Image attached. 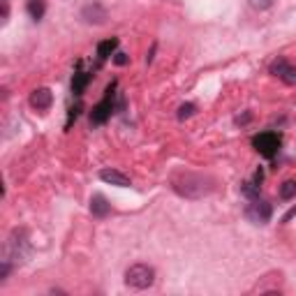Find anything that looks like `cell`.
<instances>
[{"label": "cell", "instance_id": "obj_5", "mask_svg": "<svg viewBox=\"0 0 296 296\" xmlns=\"http://www.w3.org/2000/svg\"><path fill=\"white\" fill-rule=\"evenodd\" d=\"M114 90H116V81L111 83L109 88H106L104 100H102L97 106H92V111H90V123H92V125L106 123V118H109V116L114 114V95H116Z\"/></svg>", "mask_w": 296, "mask_h": 296}, {"label": "cell", "instance_id": "obj_4", "mask_svg": "<svg viewBox=\"0 0 296 296\" xmlns=\"http://www.w3.org/2000/svg\"><path fill=\"white\" fill-rule=\"evenodd\" d=\"M280 143H282V139H280V134H278V132H262V134H257V137L252 139L254 151H257L259 155L268 157V160L278 155Z\"/></svg>", "mask_w": 296, "mask_h": 296}, {"label": "cell", "instance_id": "obj_7", "mask_svg": "<svg viewBox=\"0 0 296 296\" xmlns=\"http://www.w3.org/2000/svg\"><path fill=\"white\" fill-rule=\"evenodd\" d=\"M271 74H275V77H280L282 81L287 83V86H296V67L294 65H289L285 58L275 60V63L271 65Z\"/></svg>", "mask_w": 296, "mask_h": 296}, {"label": "cell", "instance_id": "obj_13", "mask_svg": "<svg viewBox=\"0 0 296 296\" xmlns=\"http://www.w3.org/2000/svg\"><path fill=\"white\" fill-rule=\"evenodd\" d=\"M26 9H28V14H30V18L40 21V18L44 16V12H46V3L44 0H28Z\"/></svg>", "mask_w": 296, "mask_h": 296}, {"label": "cell", "instance_id": "obj_17", "mask_svg": "<svg viewBox=\"0 0 296 296\" xmlns=\"http://www.w3.org/2000/svg\"><path fill=\"white\" fill-rule=\"evenodd\" d=\"M79 111H81V104H77V106H72V109H69V116H67V123H65V127H69V125H72V120L79 118Z\"/></svg>", "mask_w": 296, "mask_h": 296}, {"label": "cell", "instance_id": "obj_9", "mask_svg": "<svg viewBox=\"0 0 296 296\" xmlns=\"http://www.w3.org/2000/svg\"><path fill=\"white\" fill-rule=\"evenodd\" d=\"M51 102H53V95H51L49 88H37V90H32L30 95V106L37 111H46L51 106Z\"/></svg>", "mask_w": 296, "mask_h": 296}, {"label": "cell", "instance_id": "obj_14", "mask_svg": "<svg viewBox=\"0 0 296 296\" xmlns=\"http://www.w3.org/2000/svg\"><path fill=\"white\" fill-rule=\"evenodd\" d=\"M116 46H118V40H104V42H100L97 44V58L100 60H106V58H111V53L116 51Z\"/></svg>", "mask_w": 296, "mask_h": 296}, {"label": "cell", "instance_id": "obj_1", "mask_svg": "<svg viewBox=\"0 0 296 296\" xmlns=\"http://www.w3.org/2000/svg\"><path fill=\"white\" fill-rule=\"evenodd\" d=\"M171 188L185 199H201L215 190V180L211 176L192 174V171H180L171 178Z\"/></svg>", "mask_w": 296, "mask_h": 296}, {"label": "cell", "instance_id": "obj_15", "mask_svg": "<svg viewBox=\"0 0 296 296\" xmlns=\"http://www.w3.org/2000/svg\"><path fill=\"white\" fill-rule=\"evenodd\" d=\"M296 197V180H285V183L280 185V199H285V201H289V199Z\"/></svg>", "mask_w": 296, "mask_h": 296}, {"label": "cell", "instance_id": "obj_2", "mask_svg": "<svg viewBox=\"0 0 296 296\" xmlns=\"http://www.w3.org/2000/svg\"><path fill=\"white\" fill-rule=\"evenodd\" d=\"M30 257V240H28L26 229H12V234L7 236L3 245V262L21 264Z\"/></svg>", "mask_w": 296, "mask_h": 296}, {"label": "cell", "instance_id": "obj_16", "mask_svg": "<svg viewBox=\"0 0 296 296\" xmlns=\"http://www.w3.org/2000/svg\"><path fill=\"white\" fill-rule=\"evenodd\" d=\"M194 111H197V106H194V104H190V102H188V104H180V106H178V120L190 118V116H192Z\"/></svg>", "mask_w": 296, "mask_h": 296}, {"label": "cell", "instance_id": "obj_10", "mask_svg": "<svg viewBox=\"0 0 296 296\" xmlns=\"http://www.w3.org/2000/svg\"><path fill=\"white\" fill-rule=\"evenodd\" d=\"M100 178L104 183H111V185H118V188H127L130 185V178L123 174V171H116V169H102L100 171Z\"/></svg>", "mask_w": 296, "mask_h": 296}, {"label": "cell", "instance_id": "obj_11", "mask_svg": "<svg viewBox=\"0 0 296 296\" xmlns=\"http://www.w3.org/2000/svg\"><path fill=\"white\" fill-rule=\"evenodd\" d=\"M90 213L95 217H106L111 213V203L106 201L102 194H92V199H90Z\"/></svg>", "mask_w": 296, "mask_h": 296}, {"label": "cell", "instance_id": "obj_8", "mask_svg": "<svg viewBox=\"0 0 296 296\" xmlns=\"http://www.w3.org/2000/svg\"><path fill=\"white\" fill-rule=\"evenodd\" d=\"M106 16H109V14H106V9L102 7L100 3H88L86 7L81 9V18L86 23H95V26H102V23L106 21Z\"/></svg>", "mask_w": 296, "mask_h": 296}, {"label": "cell", "instance_id": "obj_20", "mask_svg": "<svg viewBox=\"0 0 296 296\" xmlns=\"http://www.w3.org/2000/svg\"><path fill=\"white\" fill-rule=\"evenodd\" d=\"M7 14H9V3L3 0V18H7Z\"/></svg>", "mask_w": 296, "mask_h": 296}, {"label": "cell", "instance_id": "obj_12", "mask_svg": "<svg viewBox=\"0 0 296 296\" xmlns=\"http://www.w3.org/2000/svg\"><path fill=\"white\" fill-rule=\"evenodd\" d=\"M90 83V74L83 72V69H77L72 77V92L74 95H83V90H86V86Z\"/></svg>", "mask_w": 296, "mask_h": 296}, {"label": "cell", "instance_id": "obj_3", "mask_svg": "<svg viewBox=\"0 0 296 296\" xmlns=\"http://www.w3.org/2000/svg\"><path fill=\"white\" fill-rule=\"evenodd\" d=\"M155 282V271L146 264H134L125 271V285L132 289H148Z\"/></svg>", "mask_w": 296, "mask_h": 296}, {"label": "cell", "instance_id": "obj_18", "mask_svg": "<svg viewBox=\"0 0 296 296\" xmlns=\"http://www.w3.org/2000/svg\"><path fill=\"white\" fill-rule=\"evenodd\" d=\"M250 5H252L254 9H268L273 5V0H250Z\"/></svg>", "mask_w": 296, "mask_h": 296}, {"label": "cell", "instance_id": "obj_21", "mask_svg": "<svg viewBox=\"0 0 296 296\" xmlns=\"http://www.w3.org/2000/svg\"><path fill=\"white\" fill-rule=\"evenodd\" d=\"M294 215H296V208H291V211L287 213L285 217H282V222H289V220H291V217H294Z\"/></svg>", "mask_w": 296, "mask_h": 296}, {"label": "cell", "instance_id": "obj_22", "mask_svg": "<svg viewBox=\"0 0 296 296\" xmlns=\"http://www.w3.org/2000/svg\"><path fill=\"white\" fill-rule=\"evenodd\" d=\"M248 120H250V114H245V116H243V118H236V123L245 125V123H248Z\"/></svg>", "mask_w": 296, "mask_h": 296}, {"label": "cell", "instance_id": "obj_6", "mask_svg": "<svg viewBox=\"0 0 296 296\" xmlns=\"http://www.w3.org/2000/svg\"><path fill=\"white\" fill-rule=\"evenodd\" d=\"M271 213H273L271 203H266L264 199H259V197L252 199V203L245 208V215H248L252 222H257V225H264V222L271 220Z\"/></svg>", "mask_w": 296, "mask_h": 296}, {"label": "cell", "instance_id": "obj_19", "mask_svg": "<svg viewBox=\"0 0 296 296\" xmlns=\"http://www.w3.org/2000/svg\"><path fill=\"white\" fill-rule=\"evenodd\" d=\"M114 63L116 65H127V53H116L114 55Z\"/></svg>", "mask_w": 296, "mask_h": 296}]
</instances>
